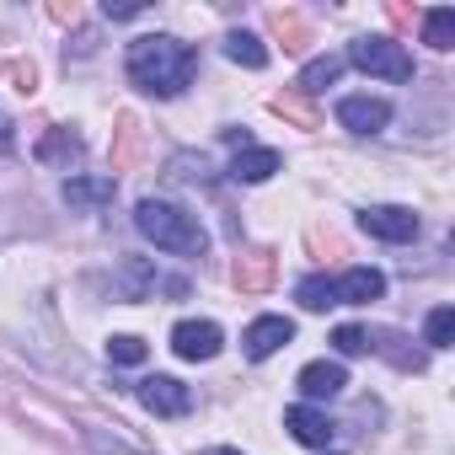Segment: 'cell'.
<instances>
[{"label": "cell", "mask_w": 455, "mask_h": 455, "mask_svg": "<svg viewBox=\"0 0 455 455\" xmlns=\"http://www.w3.org/2000/svg\"><path fill=\"white\" fill-rule=\"evenodd\" d=\"M198 70V54L177 38H134L129 44V81L140 92H156V97H177Z\"/></svg>", "instance_id": "6da1fadb"}, {"label": "cell", "mask_w": 455, "mask_h": 455, "mask_svg": "<svg viewBox=\"0 0 455 455\" xmlns=\"http://www.w3.org/2000/svg\"><path fill=\"white\" fill-rule=\"evenodd\" d=\"M134 225L161 247V252H182V258H204V247H209V231L188 214V209H177V204H166V198H140V209H134Z\"/></svg>", "instance_id": "7a4b0ae2"}, {"label": "cell", "mask_w": 455, "mask_h": 455, "mask_svg": "<svg viewBox=\"0 0 455 455\" xmlns=\"http://www.w3.org/2000/svg\"><path fill=\"white\" fill-rule=\"evenodd\" d=\"M348 60H354L359 70H370V76L412 81V54H407L402 44H391V38H359V44L348 49Z\"/></svg>", "instance_id": "3957f363"}, {"label": "cell", "mask_w": 455, "mask_h": 455, "mask_svg": "<svg viewBox=\"0 0 455 455\" xmlns=\"http://www.w3.org/2000/svg\"><path fill=\"white\" fill-rule=\"evenodd\" d=\"M359 225H364L375 242H412L418 236V214L402 209V204H370L359 214Z\"/></svg>", "instance_id": "277c9868"}, {"label": "cell", "mask_w": 455, "mask_h": 455, "mask_svg": "<svg viewBox=\"0 0 455 455\" xmlns=\"http://www.w3.org/2000/svg\"><path fill=\"white\" fill-rule=\"evenodd\" d=\"M140 402H145L156 418H182V412L193 407V391H188L182 380H172V375H145V380H140Z\"/></svg>", "instance_id": "5b68a950"}, {"label": "cell", "mask_w": 455, "mask_h": 455, "mask_svg": "<svg viewBox=\"0 0 455 455\" xmlns=\"http://www.w3.org/2000/svg\"><path fill=\"white\" fill-rule=\"evenodd\" d=\"M220 343H225V332H220L214 322H177V327H172L177 359H214Z\"/></svg>", "instance_id": "8992f818"}, {"label": "cell", "mask_w": 455, "mask_h": 455, "mask_svg": "<svg viewBox=\"0 0 455 455\" xmlns=\"http://www.w3.org/2000/svg\"><path fill=\"white\" fill-rule=\"evenodd\" d=\"M338 124L354 129V134H380V129L391 124V108L375 102V97H343V102H338Z\"/></svg>", "instance_id": "52a82bcc"}, {"label": "cell", "mask_w": 455, "mask_h": 455, "mask_svg": "<svg viewBox=\"0 0 455 455\" xmlns=\"http://www.w3.org/2000/svg\"><path fill=\"white\" fill-rule=\"evenodd\" d=\"M290 338H295V322H284V316H258L242 343H247V359H268V354H279Z\"/></svg>", "instance_id": "ba28073f"}, {"label": "cell", "mask_w": 455, "mask_h": 455, "mask_svg": "<svg viewBox=\"0 0 455 455\" xmlns=\"http://www.w3.org/2000/svg\"><path fill=\"white\" fill-rule=\"evenodd\" d=\"M284 423H290V434H295L300 444H311V450H327V444H332V434H338V428H332V418H327V412H316L311 402L290 407V412H284Z\"/></svg>", "instance_id": "9c48e42d"}, {"label": "cell", "mask_w": 455, "mask_h": 455, "mask_svg": "<svg viewBox=\"0 0 455 455\" xmlns=\"http://www.w3.org/2000/svg\"><path fill=\"white\" fill-rule=\"evenodd\" d=\"M274 274H279V258L274 252H242L236 268H231V279H236L242 295H263L274 284Z\"/></svg>", "instance_id": "30bf717a"}, {"label": "cell", "mask_w": 455, "mask_h": 455, "mask_svg": "<svg viewBox=\"0 0 455 455\" xmlns=\"http://www.w3.org/2000/svg\"><path fill=\"white\" fill-rule=\"evenodd\" d=\"M343 386H348V370H343L338 359H316V364L300 370V391H306L311 402H332Z\"/></svg>", "instance_id": "8fae6325"}, {"label": "cell", "mask_w": 455, "mask_h": 455, "mask_svg": "<svg viewBox=\"0 0 455 455\" xmlns=\"http://www.w3.org/2000/svg\"><path fill=\"white\" fill-rule=\"evenodd\" d=\"M145 156V129L134 113H118V129H113V172H134Z\"/></svg>", "instance_id": "7c38bea8"}, {"label": "cell", "mask_w": 455, "mask_h": 455, "mask_svg": "<svg viewBox=\"0 0 455 455\" xmlns=\"http://www.w3.org/2000/svg\"><path fill=\"white\" fill-rule=\"evenodd\" d=\"M279 166H284V156H279V150L247 145V150H236V161H231V182H268Z\"/></svg>", "instance_id": "4fadbf2b"}, {"label": "cell", "mask_w": 455, "mask_h": 455, "mask_svg": "<svg viewBox=\"0 0 455 455\" xmlns=\"http://www.w3.org/2000/svg\"><path fill=\"white\" fill-rule=\"evenodd\" d=\"M380 295H386V274L380 268H348L343 284H338V300H348V306H370Z\"/></svg>", "instance_id": "5bb4252c"}, {"label": "cell", "mask_w": 455, "mask_h": 455, "mask_svg": "<svg viewBox=\"0 0 455 455\" xmlns=\"http://www.w3.org/2000/svg\"><path fill=\"white\" fill-rule=\"evenodd\" d=\"M268 33H274V38H279L290 54H300V49L311 44V28H306V17H300V12H290V6H274V12H268Z\"/></svg>", "instance_id": "9a60e30c"}, {"label": "cell", "mask_w": 455, "mask_h": 455, "mask_svg": "<svg viewBox=\"0 0 455 455\" xmlns=\"http://www.w3.org/2000/svg\"><path fill=\"white\" fill-rule=\"evenodd\" d=\"M274 113H279V118H290L295 129H316V124H322L316 102H311V97H306L300 86H284V92L274 97Z\"/></svg>", "instance_id": "2e32d148"}, {"label": "cell", "mask_w": 455, "mask_h": 455, "mask_svg": "<svg viewBox=\"0 0 455 455\" xmlns=\"http://www.w3.org/2000/svg\"><path fill=\"white\" fill-rule=\"evenodd\" d=\"M364 338H370V348H375V354H386L396 370H423V354H418V348H407V338H402V332H391V327H386V332H364Z\"/></svg>", "instance_id": "e0dca14e"}, {"label": "cell", "mask_w": 455, "mask_h": 455, "mask_svg": "<svg viewBox=\"0 0 455 455\" xmlns=\"http://www.w3.org/2000/svg\"><path fill=\"white\" fill-rule=\"evenodd\" d=\"M65 204H76V209L113 204V177H70L65 182Z\"/></svg>", "instance_id": "ac0fdd59"}, {"label": "cell", "mask_w": 455, "mask_h": 455, "mask_svg": "<svg viewBox=\"0 0 455 455\" xmlns=\"http://www.w3.org/2000/svg\"><path fill=\"white\" fill-rule=\"evenodd\" d=\"M38 161H49V166H70V161H81V140H76L70 129H49V134L38 140Z\"/></svg>", "instance_id": "d6986e66"}, {"label": "cell", "mask_w": 455, "mask_h": 455, "mask_svg": "<svg viewBox=\"0 0 455 455\" xmlns=\"http://www.w3.org/2000/svg\"><path fill=\"white\" fill-rule=\"evenodd\" d=\"M150 290H156V268H150L145 258H129V263L118 268V295H124V300H145Z\"/></svg>", "instance_id": "ffe728a7"}, {"label": "cell", "mask_w": 455, "mask_h": 455, "mask_svg": "<svg viewBox=\"0 0 455 455\" xmlns=\"http://www.w3.org/2000/svg\"><path fill=\"white\" fill-rule=\"evenodd\" d=\"M423 44H428V49H439V54H444V49H455V12H450V6H439V12H428V17H423Z\"/></svg>", "instance_id": "44dd1931"}, {"label": "cell", "mask_w": 455, "mask_h": 455, "mask_svg": "<svg viewBox=\"0 0 455 455\" xmlns=\"http://www.w3.org/2000/svg\"><path fill=\"white\" fill-rule=\"evenodd\" d=\"M300 306L306 311H327V306H338V284L327 279V274H311V279H300Z\"/></svg>", "instance_id": "7402d4cb"}, {"label": "cell", "mask_w": 455, "mask_h": 455, "mask_svg": "<svg viewBox=\"0 0 455 455\" xmlns=\"http://www.w3.org/2000/svg\"><path fill=\"white\" fill-rule=\"evenodd\" d=\"M225 54H231L236 65H247V70H263L268 65V49L252 33H231V38H225Z\"/></svg>", "instance_id": "603a6c76"}, {"label": "cell", "mask_w": 455, "mask_h": 455, "mask_svg": "<svg viewBox=\"0 0 455 455\" xmlns=\"http://www.w3.org/2000/svg\"><path fill=\"white\" fill-rule=\"evenodd\" d=\"M423 343H428V348H450V343H455V311H450V306H434V311H428Z\"/></svg>", "instance_id": "cb8c5ba5"}, {"label": "cell", "mask_w": 455, "mask_h": 455, "mask_svg": "<svg viewBox=\"0 0 455 455\" xmlns=\"http://www.w3.org/2000/svg\"><path fill=\"white\" fill-rule=\"evenodd\" d=\"M338 76H343V60H338V54H327V60H311V65H306V76H300V92L311 97V92L332 86Z\"/></svg>", "instance_id": "d4e9b609"}, {"label": "cell", "mask_w": 455, "mask_h": 455, "mask_svg": "<svg viewBox=\"0 0 455 455\" xmlns=\"http://www.w3.org/2000/svg\"><path fill=\"white\" fill-rule=\"evenodd\" d=\"M306 242H311V252H316V258H327V263H338V258H348V247H343V236H338V231H327V225H311V236H306Z\"/></svg>", "instance_id": "484cf974"}, {"label": "cell", "mask_w": 455, "mask_h": 455, "mask_svg": "<svg viewBox=\"0 0 455 455\" xmlns=\"http://www.w3.org/2000/svg\"><path fill=\"white\" fill-rule=\"evenodd\" d=\"M108 359H113V364H145V343H140L134 332H118V338L108 343Z\"/></svg>", "instance_id": "4316f807"}, {"label": "cell", "mask_w": 455, "mask_h": 455, "mask_svg": "<svg viewBox=\"0 0 455 455\" xmlns=\"http://www.w3.org/2000/svg\"><path fill=\"white\" fill-rule=\"evenodd\" d=\"M204 172H209V161H204V156H172V166H166V177H172V182H193V177L204 182Z\"/></svg>", "instance_id": "83f0119b"}, {"label": "cell", "mask_w": 455, "mask_h": 455, "mask_svg": "<svg viewBox=\"0 0 455 455\" xmlns=\"http://www.w3.org/2000/svg\"><path fill=\"white\" fill-rule=\"evenodd\" d=\"M332 348L354 359V354H370V338H364V327H338L332 332Z\"/></svg>", "instance_id": "f1b7e54d"}, {"label": "cell", "mask_w": 455, "mask_h": 455, "mask_svg": "<svg viewBox=\"0 0 455 455\" xmlns=\"http://www.w3.org/2000/svg\"><path fill=\"white\" fill-rule=\"evenodd\" d=\"M386 17H391V28H402V33H407L412 22H423V17H418L412 6H402V0H391V6H386Z\"/></svg>", "instance_id": "f546056e"}, {"label": "cell", "mask_w": 455, "mask_h": 455, "mask_svg": "<svg viewBox=\"0 0 455 455\" xmlns=\"http://www.w3.org/2000/svg\"><path fill=\"white\" fill-rule=\"evenodd\" d=\"M92 450H97V455H140V450H129V444H113V439H102V434H92Z\"/></svg>", "instance_id": "4dcf8cb0"}, {"label": "cell", "mask_w": 455, "mask_h": 455, "mask_svg": "<svg viewBox=\"0 0 455 455\" xmlns=\"http://www.w3.org/2000/svg\"><path fill=\"white\" fill-rule=\"evenodd\" d=\"M140 12H145V6H134V0H124V6H113V0H108V17H113V22H134Z\"/></svg>", "instance_id": "1f68e13d"}, {"label": "cell", "mask_w": 455, "mask_h": 455, "mask_svg": "<svg viewBox=\"0 0 455 455\" xmlns=\"http://www.w3.org/2000/svg\"><path fill=\"white\" fill-rule=\"evenodd\" d=\"M49 17H54V22H76V17H81V6H49Z\"/></svg>", "instance_id": "d6a6232c"}, {"label": "cell", "mask_w": 455, "mask_h": 455, "mask_svg": "<svg viewBox=\"0 0 455 455\" xmlns=\"http://www.w3.org/2000/svg\"><path fill=\"white\" fill-rule=\"evenodd\" d=\"M6 150H12V124L0 118V156H6Z\"/></svg>", "instance_id": "836d02e7"}, {"label": "cell", "mask_w": 455, "mask_h": 455, "mask_svg": "<svg viewBox=\"0 0 455 455\" xmlns=\"http://www.w3.org/2000/svg\"><path fill=\"white\" fill-rule=\"evenodd\" d=\"M204 455H242V450H204Z\"/></svg>", "instance_id": "e575fe53"}]
</instances>
